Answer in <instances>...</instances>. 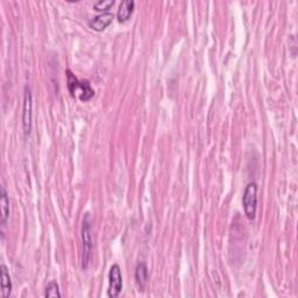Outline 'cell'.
<instances>
[{"label": "cell", "instance_id": "obj_3", "mask_svg": "<svg viewBox=\"0 0 298 298\" xmlns=\"http://www.w3.org/2000/svg\"><path fill=\"white\" fill-rule=\"evenodd\" d=\"M242 205L245 215L249 220H254L256 217L257 208V185L256 183H249L246 186L242 196Z\"/></svg>", "mask_w": 298, "mask_h": 298}, {"label": "cell", "instance_id": "obj_6", "mask_svg": "<svg viewBox=\"0 0 298 298\" xmlns=\"http://www.w3.org/2000/svg\"><path fill=\"white\" fill-rule=\"evenodd\" d=\"M112 20H113V14L110 12H105L101 13L99 15L94 16L93 19H91L89 25L91 28L96 30V32H103L106 27L110 26Z\"/></svg>", "mask_w": 298, "mask_h": 298}, {"label": "cell", "instance_id": "obj_11", "mask_svg": "<svg viewBox=\"0 0 298 298\" xmlns=\"http://www.w3.org/2000/svg\"><path fill=\"white\" fill-rule=\"evenodd\" d=\"M45 296L46 297H56L60 298L62 295L60 293V287L59 283L55 282V281H52V282L48 283V286L46 287V291H45Z\"/></svg>", "mask_w": 298, "mask_h": 298}, {"label": "cell", "instance_id": "obj_8", "mask_svg": "<svg viewBox=\"0 0 298 298\" xmlns=\"http://www.w3.org/2000/svg\"><path fill=\"white\" fill-rule=\"evenodd\" d=\"M0 208H1V224L6 225L9 217V199L4 186L0 188Z\"/></svg>", "mask_w": 298, "mask_h": 298}, {"label": "cell", "instance_id": "obj_10", "mask_svg": "<svg viewBox=\"0 0 298 298\" xmlns=\"http://www.w3.org/2000/svg\"><path fill=\"white\" fill-rule=\"evenodd\" d=\"M135 280H137L139 288L141 290H144V288L148 282V268L146 266V263L141 262L137 266V269H135Z\"/></svg>", "mask_w": 298, "mask_h": 298}, {"label": "cell", "instance_id": "obj_1", "mask_svg": "<svg viewBox=\"0 0 298 298\" xmlns=\"http://www.w3.org/2000/svg\"><path fill=\"white\" fill-rule=\"evenodd\" d=\"M68 77V89H69L71 96H77L78 94L79 99L82 101H89L93 97L94 91L91 87L90 83L87 80H82L79 82L77 77L74 76L71 70H67Z\"/></svg>", "mask_w": 298, "mask_h": 298}, {"label": "cell", "instance_id": "obj_12", "mask_svg": "<svg viewBox=\"0 0 298 298\" xmlns=\"http://www.w3.org/2000/svg\"><path fill=\"white\" fill-rule=\"evenodd\" d=\"M113 5L114 0H100V1L94 4L93 8L96 9V11H107V9H110Z\"/></svg>", "mask_w": 298, "mask_h": 298}, {"label": "cell", "instance_id": "obj_2", "mask_svg": "<svg viewBox=\"0 0 298 298\" xmlns=\"http://www.w3.org/2000/svg\"><path fill=\"white\" fill-rule=\"evenodd\" d=\"M91 218L90 213H85L82 223V241H83V257H82V267L86 269L89 266L91 252H92V233H91Z\"/></svg>", "mask_w": 298, "mask_h": 298}, {"label": "cell", "instance_id": "obj_5", "mask_svg": "<svg viewBox=\"0 0 298 298\" xmlns=\"http://www.w3.org/2000/svg\"><path fill=\"white\" fill-rule=\"evenodd\" d=\"M33 120V94L30 87H25V98H23V112H22V125L26 135L30 134Z\"/></svg>", "mask_w": 298, "mask_h": 298}, {"label": "cell", "instance_id": "obj_9", "mask_svg": "<svg viewBox=\"0 0 298 298\" xmlns=\"http://www.w3.org/2000/svg\"><path fill=\"white\" fill-rule=\"evenodd\" d=\"M12 293V282L8 269L5 265H1V296L8 298Z\"/></svg>", "mask_w": 298, "mask_h": 298}, {"label": "cell", "instance_id": "obj_7", "mask_svg": "<svg viewBox=\"0 0 298 298\" xmlns=\"http://www.w3.org/2000/svg\"><path fill=\"white\" fill-rule=\"evenodd\" d=\"M134 6H135V2L133 0H124V1H121L119 9H118V13H117L118 21L126 22L127 20L131 18V15L133 14Z\"/></svg>", "mask_w": 298, "mask_h": 298}, {"label": "cell", "instance_id": "obj_4", "mask_svg": "<svg viewBox=\"0 0 298 298\" xmlns=\"http://www.w3.org/2000/svg\"><path fill=\"white\" fill-rule=\"evenodd\" d=\"M108 290L107 296L111 298H116L120 295L123 290V276H121V269L118 265H113L111 267L110 273H108Z\"/></svg>", "mask_w": 298, "mask_h": 298}]
</instances>
